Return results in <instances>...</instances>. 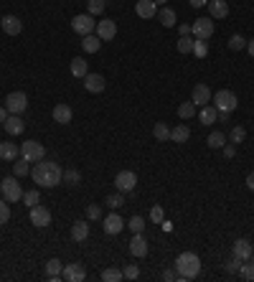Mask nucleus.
I'll return each mask as SVG.
<instances>
[{
    "label": "nucleus",
    "mask_w": 254,
    "mask_h": 282,
    "mask_svg": "<svg viewBox=\"0 0 254 282\" xmlns=\"http://www.w3.org/2000/svg\"><path fill=\"white\" fill-rule=\"evenodd\" d=\"M31 176H33V183L38 186V188H54V186H59L64 178V170L59 168V163H51V160H38L36 165H33V170H31Z\"/></svg>",
    "instance_id": "1"
},
{
    "label": "nucleus",
    "mask_w": 254,
    "mask_h": 282,
    "mask_svg": "<svg viewBox=\"0 0 254 282\" xmlns=\"http://www.w3.org/2000/svg\"><path fill=\"white\" fill-rule=\"evenodd\" d=\"M176 272H178V280L181 282L196 280L198 272H201V259H198V254L181 252V254L176 257Z\"/></svg>",
    "instance_id": "2"
},
{
    "label": "nucleus",
    "mask_w": 254,
    "mask_h": 282,
    "mask_svg": "<svg viewBox=\"0 0 254 282\" xmlns=\"http://www.w3.org/2000/svg\"><path fill=\"white\" fill-rule=\"evenodd\" d=\"M0 193L8 204H15V201H23V188L18 183V176H8L0 181Z\"/></svg>",
    "instance_id": "3"
},
{
    "label": "nucleus",
    "mask_w": 254,
    "mask_h": 282,
    "mask_svg": "<svg viewBox=\"0 0 254 282\" xmlns=\"http://www.w3.org/2000/svg\"><path fill=\"white\" fill-rule=\"evenodd\" d=\"M211 99H214V107H216L219 112H234V110H237V104H239L237 94H234V92H229V89H219Z\"/></svg>",
    "instance_id": "4"
},
{
    "label": "nucleus",
    "mask_w": 254,
    "mask_h": 282,
    "mask_svg": "<svg viewBox=\"0 0 254 282\" xmlns=\"http://www.w3.org/2000/svg\"><path fill=\"white\" fill-rule=\"evenodd\" d=\"M214 31H216V26H214L211 18H196L193 26H190V36L198 38V41H208L214 36Z\"/></svg>",
    "instance_id": "5"
},
{
    "label": "nucleus",
    "mask_w": 254,
    "mask_h": 282,
    "mask_svg": "<svg viewBox=\"0 0 254 282\" xmlns=\"http://www.w3.org/2000/svg\"><path fill=\"white\" fill-rule=\"evenodd\" d=\"M71 28H74L79 36H89V33H94L97 20H94V15H89V13H79V15L71 18Z\"/></svg>",
    "instance_id": "6"
},
{
    "label": "nucleus",
    "mask_w": 254,
    "mask_h": 282,
    "mask_svg": "<svg viewBox=\"0 0 254 282\" xmlns=\"http://www.w3.org/2000/svg\"><path fill=\"white\" fill-rule=\"evenodd\" d=\"M20 158H26L28 163H38V160L46 158V150L38 140H26L20 145Z\"/></svg>",
    "instance_id": "7"
},
{
    "label": "nucleus",
    "mask_w": 254,
    "mask_h": 282,
    "mask_svg": "<svg viewBox=\"0 0 254 282\" xmlns=\"http://www.w3.org/2000/svg\"><path fill=\"white\" fill-rule=\"evenodd\" d=\"M26 107H28L26 92H10V94L5 97V110H8L10 115H23Z\"/></svg>",
    "instance_id": "8"
},
{
    "label": "nucleus",
    "mask_w": 254,
    "mask_h": 282,
    "mask_svg": "<svg viewBox=\"0 0 254 282\" xmlns=\"http://www.w3.org/2000/svg\"><path fill=\"white\" fill-rule=\"evenodd\" d=\"M115 186H117L120 193H130V191H135V186H137V176H135L132 170H120L117 178H115Z\"/></svg>",
    "instance_id": "9"
},
{
    "label": "nucleus",
    "mask_w": 254,
    "mask_h": 282,
    "mask_svg": "<svg viewBox=\"0 0 254 282\" xmlns=\"http://www.w3.org/2000/svg\"><path fill=\"white\" fill-rule=\"evenodd\" d=\"M31 224H33V226H38V229H46V226L51 224V211H49L46 206L36 204V206L31 209Z\"/></svg>",
    "instance_id": "10"
},
{
    "label": "nucleus",
    "mask_w": 254,
    "mask_h": 282,
    "mask_svg": "<svg viewBox=\"0 0 254 282\" xmlns=\"http://www.w3.org/2000/svg\"><path fill=\"white\" fill-rule=\"evenodd\" d=\"M61 277L66 282H84L87 280V272H84V267L79 262H69V265H64Z\"/></svg>",
    "instance_id": "11"
},
{
    "label": "nucleus",
    "mask_w": 254,
    "mask_h": 282,
    "mask_svg": "<svg viewBox=\"0 0 254 282\" xmlns=\"http://www.w3.org/2000/svg\"><path fill=\"white\" fill-rule=\"evenodd\" d=\"M211 97H214V92L208 89V84H196L193 86V94H190V102L196 107H206L211 102Z\"/></svg>",
    "instance_id": "12"
},
{
    "label": "nucleus",
    "mask_w": 254,
    "mask_h": 282,
    "mask_svg": "<svg viewBox=\"0 0 254 282\" xmlns=\"http://www.w3.org/2000/svg\"><path fill=\"white\" fill-rule=\"evenodd\" d=\"M97 36L102 38V41H112L115 36H117V23L115 20H110V18H104V20H97Z\"/></svg>",
    "instance_id": "13"
},
{
    "label": "nucleus",
    "mask_w": 254,
    "mask_h": 282,
    "mask_svg": "<svg viewBox=\"0 0 254 282\" xmlns=\"http://www.w3.org/2000/svg\"><path fill=\"white\" fill-rule=\"evenodd\" d=\"M102 229H104V234L115 236V234H120V231L125 229V219H122L120 213H110V216L102 221Z\"/></svg>",
    "instance_id": "14"
},
{
    "label": "nucleus",
    "mask_w": 254,
    "mask_h": 282,
    "mask_svg": "<svg viewBox=\"0 0 254 282\" xmlns=\"http://www.w3.org/2000/svg\"><path fill=\"white\" fill-rule=\"evenodd\" d=\"M231 254H234V257H239L242 262H249V257L254 254L252 242H249V239H237V242L231 244Z\"/></svg>",
    "instance_id": "15"
},
{
    "label": "nucleus",
    "mask_w": 254,
    "mask_h": 282,
    "mask_svg": "<svg viewBox=\"0 0 254 282\" xmlns=\"http://www.w3.org/2000/svg\"><path fill=\"white\" fill-rule=\"evenodd\" d=\"M0 28H3V33H8V36H18V33L23 31V23H20L18 15H3V18H0Z\"/></svg>",
    "instance_id": "16"
},
{
    "label": "nucleus",
    "mask_w": 254,
    "mask_h": 282,
    "mask_svg": "<svg viewBox=\"0 0 254 282\" xmlns=\"http://www.w3.org/2000/svg\"><path fill=\"white\" fill-rule=\"evenodd\" d=\"M104 86H107V81H104L102 74H87V76H84V89H87V92H92V94H102Z\"/></svg>",
    "instance_id": "17"
},
{
    "label": "nucleus",
    "mask_w": 254,
    "mask_h": 282,
    "mask_svg": "<svg viewBox=\"0 0 254 282\" xmlns=\"http://www.w3.org/2000/svg\"><path fill=\"white\" fill-rule=\"evenodd\" d=\"M135 13H137L142 20H150V18L158 15V5H155V0H137Z\"/></svg>",
    "instance_id": "18"
},
{
    "label": "nucleus",
    "mask_w": 254,
    "mask_h": 282,
    "mask_svg": "<svg viewBox=\"0 0 254 282\" xmlns=\"http://www.w3.org/2000/svg\"><path fill=\"white\" fill-rule=\"evenodd\" d=\"M130 254L132 257H145L147 254V239L142 234H132V239H130Z\"/></svg>",
    "instance_id": "19"
},
{
    "label": "nucleus",
    "mask_w": 254,
    "mask_h": 282,
    "mask_svg": "<svg viewBox=\"0 0 254 282\" xmlns=\"http://www.w3.org/2000/svg\"><path fill=\"white\" fill-rule=\"evenodd\" d=\"M208 15L214 20H221L229 15V3L226 0H208Z\"/></svg>",
    "instance_id": "20"
},
{
    "label": "nucleus",
    "mask_w": 254,
    "mask_h": 282,
    "mask_svg": "<svg viewBox=\"0 0 254 282\" xmlns=\"http://www.w3.org/2000/svg\"><path fill=\"white\" fill-rule=\"evenodd\" d=\"M3 127H5L8 135H20L23 127H26V122L20 120V115H8V120L3 122Z\"/></svg>",
    "instance_id": "21"
},
{
    "label": "nucleus",
    "mask_w": 254,
    "mask_h": 282,
    "mask_svg": "<svg viewBox=\"0 0 254 282\" xmlns=\"http://www.w3.org/2000/svg\"><path fill=\"white\" fill-rule=\"evenodd\" d=\"M84 41H81V49H84V54H97L99 49H102V38L97 36V33H89V36H81Z\"/></svg>",
    "instance_id": "22"
},
{
    "label": "nucleus",
    "mask_w": 254,
    "mask_h": 282,
    "mask_svg": "<svg viewBox=\"0 0 254 282\" xmlns=\"http://www.w3.org/2000/svg\"><path fill=\"white\" fill-rule=\"evenodd\" d=\"M89 224L87 221H74L71 224V239L74 242H87V236H89Z\"/></svg>",
    "instance_id": "23"
},
{
    "label": "nucleus",
    "mask_w": 254,
    "mask_h": 282,
    "mask_svg": "<svg viewBox=\"0 0 254 282\" xmlns=\"http://www.w3.org/2000/svg\"><path fill=\"white\" fill-rule=\"evenodd\" d=\"M71 117H74V112H71V107H69V104H56V107H54V122H59V125H69V122H71Z\"/></svg>",
    "instance_id": "24"
},
{
    "label": "nucleus",
    "mask_w": 254,
    "mask_h": 282,
    "mask_svg": "<svg viewBox=\"0 0 254 282\" xmlns=\"http://www.w3.org/2000/svg\"><path fill=\"white\" fill-rule=\"evenodd\" d=\"M198 120H201V125H206V127H208V125H214V122L219 120V110L206 104V107H201V112H198Z\"/></svg>",
    "instance_id": "25"
},
{
    "label": "nucleus",
    "mask_w": 254,
    "mask_h": 282,
    "mask_svg": "<svg viewBox=\"0 0 254 282\" xmlns=\"http://www.w3.org/2000/svg\"><path fill=\"white\" fill-rule=\"evenodd\" d=\"M71 74H74L76 79H84V76L89 74V61H87V59H81V56L71 59Z\"/></svg>",
    "instance_id": "26"
},
{
    "label": "nucleus",
    "mask_w": 254,
    "mask_h": 282,
    "mask_svg": "<svg viewBox=\"0 0 254 282\" xmlns=\"http://www.w3.org/2000/svg\"><path fill=\"white\" fill-rule=\"evenodd\" d=\"M20 155V147L15 142H0V158L3 160H15Z\"/></svg>",
    "instance_id": "27"
},
{
    "label": "nucleus",
    "mask_w": 254,
    "mask_h": 282,
    "mask_svg": "<svg viewBox=\"0 0 254 282\" xmlns=\"http://www.w3.org/2000/svg\"><path fill=\"white\" fill-rule=\"evenodd\" d=\"M61 272H64V265L59 262V259H49L46 262V277L49 280H61Z\"/></svg>",
    "instance_id": "28"
},
{
    "label": "nucleus",
    "mask_w": 254,
    "mask_h": 282,
    "mask_svg": "<svg viewBox=\"0 0 254 282\" xmlns=\"http://www.w3.org/2000/svg\"><path fill=\"white\" fill-rule=\"evenodd\" d=\"M158 18H160V23H163L165 28H173V26H176V10L168 8V5H163V8L158 10Z\"/></svg>",
    "instance_id": "29"
},
{
    "label": "nucleus",
    "mask_w": 254,
    "mask_h": 282,
    "mask_svg": "<svg viewBox=\"0 0 254 282\" xmlns=\"http://www.w3.org/2000/svg\"><path fill=\"white\" fill-rule=\"evenodd\" d=\"M188 138H190L188 125H178V127L171 130V140L173 142H188Z\"/></svg>",
    "instance_id": "30"
},
{
    "label": "nucleus",
    "mask_w": 254,
    "mask_h": 282,
    "mask_svg": "<svg viewBox=\"0 0 254 282\" xmlns=\"http://www.w3.org/2000/svg\"><path fill=\"white\" fill-rule=\"evenodd\" d=\"M153 135H155V140L168 142V140H171V127H168L165 122H155V127H153Z\"/></svg>",
    "instance_id": "31"
},
{
    "label": "nucleus",
    "mask_w": 254,
    "mask_h": 282,
    "mask_svg": "<svg viewBox=\"0 0 254 282\" xmlns=\"http://www.w3.org/2000/svg\"><path fill=\"white\" fill-rule=\"evenodd\" d=\"M206 142H208V147H214V150H221V147H224V145L229 142V138H226L224 133H211Z\"/></svg>",
    "instance_id": "32"
},
{
    "label": "nucleus",
    "mask_w": 254,
    "mask_h": 282,
    "mask_svg": "<svg viewBox=\"0 0 254 282\" xmlns=\"http://www.w3.org/2000/svg\"><path fill=\"white\" fill-rule=\"evenodd\" d=\"M145 226H147V221H145L142 216H132V219L127 221V229H130L132 234H142V231H145Z\"/></svg>",
    "instance_id": "33"
},
{
    "label": "nucleus",
    "mask_w": 254,
    "mask_h": 282,
    "mask_svg": "<svg viewBox=\"0 0 254 282\" xmlns=\"http://www.w3.org/2000/svg\"><path fill=\"white\" fill-rule=\"evenodd\" d=\"M28 173H31V168H28V160H26V158H20V160H13V176L23 178V176H28Z\"/></svg>",
    "instance_id": "34"
},
{
    "label": "nucleus",
    "mask_w": 254,
    "mask_h": 282,
    "mask_svg": "<svg viewBox=\"0 0 254 282\" xmlns=\"http://www.w3.org/2000/svg\"><path fill=\"white\" fill-rule=\"evenodd\" d=\"M244 140H247V130H244L242 125H237V127L229 133V142H231V145H242Z\"/></svg>",
    "instance_id": "35"
},
{
    "label": "nucleus",
    "mask_w": 254,
    "mask_h": 282,
    "mask_svg": "<svg viewBox=\"0 0 254 282\" xmlns=\"http://www.w3.org/2000/svg\"><path fill=\"white\" fill-rule=\"evenodd\" d=\"M104 5H107V0H87L89 15H102L104 13Z\"/></svg>",
    "instance_id": "36"
},
{
    "label": "nucleus",
    "mask_w": 254,
    "mask_h": 282,
    "mask_svg": "<svg viewBox=\"0 0 254 282\" xmlns=\"http://www.w3.org/2000/svg\"><path fill=\"white\" fill-rule=\"evenodd\" d=\"M102 280H104V282H120V280H125V275H122V270L107 267V270L102 272Z\"/></svg>",
    "instance_id": "37"
},
{
    "label": "nucleus",
    "mask_w": 254,
    "mask_h": 282,
    "mask_svg": "<svg viewBox=\"0 0 254 282\" xmlns=\"http://www.w3.org/2000/svg\"><path fill=\"white\" fill-rule=\"evenodd\" d=\"M193 41H196V38H190V36H181L178 44H176V49H178L181 54H193Z\"/></svg>",
    "instance_id": "38"
},
{
    "label": "nucleus",
    "mask_w": 254,
    "mask_h": 282,
    "mask_svg": "<svg viewBox=\"0 0 254 282\" xmlns=\"http://www.w3.org/2000/svg\"><path fill=\"white\" fill-rule=\"evenodd\" d=\"M229 49H231V51H242V49H247V38H244L242 33H234V36L229 38Z\"/></svg>",
    "instance_id": "39"
},
{
    "label": "nucleus",
    "mask_w": 254,
    "mask_h": 282,
    "mask_svg": "<svg viewBox=\"0 0 254 282\" xmlns=\"http://www.w3.org/2000/svg\"><path fill=\"white\" fill-rule=\"evenodd\" d=\"M61 181L66 186H79V183H81V173H79V170H64Z\"/></svg>",
    "instance_id": "40"
},
{
    "label": "nucleus",
    "mask_w": 254,
    "mask_h": 282,
    "mask_svg": "<svg viewBox=\"0 0 254 282\" xmlns=\"http://www.w3.org/2000/svg\"><path fill=\"white\" fill-rule=\"evenodd\" d=\"M193 115H196V104H193V102H183V104L178 107V117H181V120H190Z\"/></svg>",
    "instance_id": "41"
},
{
    "label": "nucleus",
    "mask_w": 254,
    "mask_h": 282,
    "mask_svg": "<svg viewBox=\"0 0 254 282\" xmlns=\"http://www.w3.org/2000/svg\"><path fill=\"white\" fill-rule=\"evenodd\" d=\"M38 201H41V193H38V191H26V193H23V204H26L28 209H33Z\"/></svg>",
    "instance_id": "42"
},
{
    "label": "nucleus",
    "mask_w": 254,
    "mask_h": 282,
    "mask_svg": "<svg viewBox=\"0 0 254 282\" xmlns=\"http://www.w3.org/2000/svg\"><path fill=\"white\" fill-rule=\"evenodd\" d=\"M104 204H107L110 209H120V206L125 204V193H120V191H117V193L107 196V201H104Z\"/></svg>",
    "instance_id": "43"
},
{
    "label": "nucleus",
    "mask_w": 254,
    "mask_h": 282,
    "mask_svg": "<svg viewBox=\"0 0 254 282\" xmlns=\"http://www.w3.org/2000/svg\"><path fill=\"white\" fill-rule=\"evenodd\" d=\"M239 267H242V259H239V257H234V254H231V259H226V262H224V270H226L229 275L239 272Z\"/></svg>",
    "instance_id": "44"
},
{
    "label": "nucleus",
    "mask_w": 254,
    "mask_h": 282,
    "mask_svg": "<svg viewBox=\"0 0 254 282\" xmlns=\"http://www.w3.org/2000/svg\"><path fill=\"white\" fill-rule=\"evenodd\" d=\"M239 275H242V280H254V262H252V259H249V265H244V262H242Z\"/></svg>",
    "instance_id": "45"
},
{
    "label": "nucleus",
    "mask_w": 254,
    "mask_h": 282,
    "mask_svg": "<svg viewBox=\"0 0 254 282\" xmlns=\"http://www.w3.org/2000/svg\"><path fill=\"white\" fill-rule=\"evenodd\" d=\"M206 44H208V41H198V38L193 41V54H196L198 59H203V56L208 54V49H206Z\"/></svg>",
    "instance_id": "46"
},
{
    "label": "nucleus",
    "mask_w": 254,
    "mask_h": 282,
    "mask_svg": "<svg viewBox=\"0 0 254 282\" xmlns=\"http://www.w3.org/2000/svg\"><path fill=\"white\" fill-rule=\"evenodd\" d=\"M87 219H89V221H99V219H102V209H99L97 204H89V206H87Z\"/></svg>",
    "instance_id": "47"
},
{
    "label": "nucleus",
    "mask_w": 254,
    "mask_h": 282,
    "mask_svg": "<svg viewBox=\"0 0 254 282\" xmlns=\"http://www.w3.org/2000/svg\"><path fill=\"white\" fill-rule=\"evenodd\" d=\"M8 219H10V206H8L5 199H0V226L8 224Z\"/></svg>",
    "instance_id": "48"
},
{
    "label": "nucleus",
    "mask_w": 254,
    "mask_h": 282,
    "mask_svg": "<svg viewBox=\"0 0 254 282\" xmlns=\"http://www.w3.org/2000/svg\"><path fill=\"white\" fill-rule=\"evenodd\" d=\"M163 219H165L163 206H153V209H150V221H153V224H163Z\"/></svg>",
    "instance_id": "49"
},
{
    "label": "nucleus",
    "mask_w": 254,
    "mask_h": 282,
    "mask_svg": "<svg viewBox=\"0 0 254 282\" xmlns=\"http://www.w3.org/2000/svg\"><path fill=\"white\" fill-rule=\"evenodd\" d=\"M122 275H125V280H137L140 277V270H137V265H125Z\"/></svg>",
    "instance_id": "50"
},
{
    "label": "nucleus",
    "mask_w": 254,
    "mask_h": 282,
    "mask_svg": "<svg viewBox=\"0 0 254 282\" xmlns=\"http://www.w3.org/2000/svg\"><path fill=\"white\" fill-rule=\"evenodd\" d=\"M221 150H224V158H226V160H231V158L237 155V145H224Z\"/></svg>",
    "instance_id": "51"
},
{
    "label": "nucleus",
    "mask_w": 254,
    "mask_h": 282,
    "mask_svg": "<svg viewBox=\"0 0 254 282\" xmlns=\"http://www.w3.org/2000/svg\"><path fill=\"white\" fill-rule=\"evenodd\" d=\"M163 280H165V282L178 280V272H173V270H165V272H163Z\"/></svg>",
    "instance_id": "52"
},
{
    "label": "nucleus",
    "mask_w": 254,
    "mask_h": 282,
    "mask_svg": "<svg viewBox=\"0 0 254 282\" xmlns=\"http://www.w3.org/2000/svg\"><path fill=\"white\" fill-rule=\"evenodd\" d=\"M178 33H181V36H190V26L188 23H181V26H178Z\"/></svg>",
    "instance_id": "53"
},
{
    "label": "nucleus",
    "mask_w": 254,
    "mask_h": 282,
    "mask_svg": "<svg viewBox=\"0 0 254 282\" xmlns=\"http://www.w3.org/2000/svg\"><path fill=\"white\" fill-rule=\"evenodd\" d=\"M247 188H249V191H254V170L247 176Z\"/></svg>",
    "instance_id": "54"
},
{
    "label": "nucleus",
    "mask_w": 254,
    "mask_h": 282,
    "mask_svg": "<svg viewBox=\"0 0 254 282\" xmlns=\"http://www.w3.org/2000/svg\"><path fill=\"white\" fill-rule=\"evenodd\" d=\"M190 5L193 8H203V5H208V0H190Z\"/></svg>",
    "instance_id": "55"
},
{
    "label": "nucleus",
    "mask_w": 254,
    "mask_h": 282,
    "mask_svg": "<svg viewBox=\"0 0 254 282\" xmlns=\"http://www.w3.org/2000/svg\"><path fill=\"white\" fill-rule=\"evenodd\" d=\"M8 115H10V112H8V110H5V107H0V125H3V122H5V120H8Z\"/></svg>",
    "instance_id": "56"
},
{
    "label": "nucleus",
    "mask_w": 254,
    "mask_h": 282,
    "mask_svg": "<svg viewBox=\"0 0 254 282\" xmlns=\"http://www.w3.org/2000/svg\"><path fill=\"white\" fill-rule=\"evenodd\" d=\"M247 51H249V56H254V38L252 41H247Z\"/></svg>",
    "instance_id": "57"
},
{
    "label": "nucleus",
    "mask_w": 254,
    "mask_h": 282,
    "mask_svg": "<svg viewBox=\"0 0 254 282\" xmlns=\"http://www.w3.org/2000/svg\"><path fill=\"white\" fill-rule=\"evenodd\" d=\"M160 226H163L165 231H171V229H173V224H171V221H165V219H163V224H160Z\"/></svg>",
    "instance_id": "58"
},
{
    "label": "nucleus",
    "mask_w": 254,
    "mask_h": 282,
    "mask_svg": "<svg viewBox=\"0 0 254 282\" xmlns=\"http://www.w3.org/2000/svg\"><path fill=\"white\" fill-rule=\"evenodd\" d=\"M155 5H168V0H155Z\"/></svg>",
    "instance_id": "59"
}]
</instances>
